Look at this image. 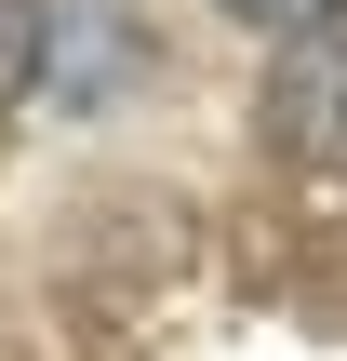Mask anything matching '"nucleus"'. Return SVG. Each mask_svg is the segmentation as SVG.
Segmentation results:
<instances>
[{
	"label": "nucleus",
	"mask_w": 347,
	"mask_h": 361,
	"mask_svg": "<svg viewBox=\"0 0 347 361\" xmlns=\"http://www.w3.org/2000/svg\"><path fill=\"white\" fill-rule=\"evenodd\" d=\"M267 147L347 188V13L321 40H281V67H267Z\"/></svg>",
	"instance_id": "nucleus-1"
},
{
	"label": "nucleus",
	"mask_w": 347,
	"mask_h": 361,
	"mask_svg": "<svg viewBox=\"0 0 347 361\" xmlns=\"http://www.w3.org/2000/svg\"><path fill=\"white\" fill-rule=\"evenodd\" d=\"M40 67H53V13H40V0H0V107H13Z\"/></svg>",
	"instance_id": "nucleus-2"
},
{
	"label": "nucleus",
	"mask_w": 347,
	"mask_h": 361,
	"mask_svg": "<svg viewBox=\"0 0 347 361\" xmlns=\"http://www.w3.org/2000/svg\"><path fill=\"white\" fill-rule=\"evenodd\" d=\"M214 13H241L254 40H321V27H334L347 0H214Z\"/></svg>",
	"instance_id": "nucleus-3"
}]
</instances>
